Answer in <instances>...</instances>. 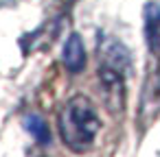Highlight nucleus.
<instances>
[{
	"mask_svg": "<svg viewBox=\"0 0 160 157\" xmlns=\"http://www.w3.org/2000/svg\"><path fill=\"white\" fill-rule=\"evenodd\" d=\"M57 129H59V135L66 148H70L72 153L90 150L101 131V120L90 98L81 94L68 98L64 107L59 109Z\"/></svg>",
	"mask_w": 160,
	"mask_h": 157,
	"instance_id": "obj_1",
	"label": "nucleus"
},
{
	"mask_svg": "<svg viewBox=\"0 0 160 157\" xmlns=\"http://www.w3.org/2000/svg\"><path fill=\"white\" fill-rule=\"evenodd\" d=\"M125 72L99 63V85H101V94L103 100L108 103L112 113H118L121 109H125Z\"/></svg>",
	"mask_w": 160,
	"mask_h": 157,
	"instance_id": "obj_2",
	"label": "nucleus"
},
{
	"mask_svg": "<svg viewBox=\"0 0 160 157\" xmlns=\"http://www.w3.org/2000/svg\"><path fill=\"white\" fill-rule=\"evenodd\" d=\"M99 63L112 66V68L127 74L129 68H132L129 50L114 37H101V42H99Z\"/></svg>",
	"mask_w": 160,
	"mask_h": 157,
	"instance_id": "obj_3",
	"label": "nucleus"
},
{
	"mask_svg": "<svg viewBox=\"0 0 160 157\" xmlns=\"http://www.w3.org/2000/svg\"><path fill=\"white\" fill-rule=\"evenodd\" d=\"M62 61L70 74H79L86 68V48H83L79 33H70V37L66 39L64 50H62Z\"/></svg>",
	"mask_w": 160,
	"mask_h": 157,
	"instance_id": "obj_4",
	"label": "nucleus"
},
{
	"mask_svg": "<svg viewBox=\"0 0 160 157\" xmlns=\"http://www.w3.org/2000/svg\"><path fill=\"white\" fill-rule=\"evenodd\" d=\"M145 35L151 53L160 57V7L153 2L145 7Z\"/></svg>",
	"mask_w": 160,
	"mask_h": 157,
	"instance_id": "obj_5",
	"label": "nucleus"
},
{
	"mask_svg": "<svg viewBox=\"0 0 160 157\" xmlns=\"http://www.w3.org/2000/svg\"><path fill=\"white\" fill-rule=\"evenodd\" d=\"M24 129L35 137V142H40V144H48L51 142V129H48V124L38 116V113H29L27 118H24Z\"/></svg>",
	"mask_w": 160,
	"mask_h": 157,
	"instance_id": "obj_6",
	"label": "nucleus"
}]
</instances>
